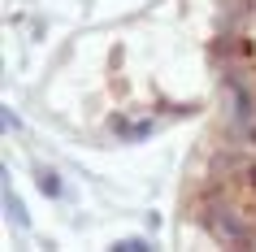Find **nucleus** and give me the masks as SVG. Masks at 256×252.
<instances>
[{"mask_svg":"<svg viewBox=\"0 0 256 252\" xmlns=\"http://www.w3.org/2000/svg\"><path fill=\"white\" fill-rule=\"evenodd\" d=\"M217 61L234 92L239 126L256 152V0H234L222 27V40H217Z\"/></svg>","mask_w":256,"mask_h":252,"instance_id":"f257e3e1","label":"nucleus"}]
</instances>
